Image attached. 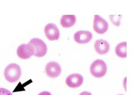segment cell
Segmentation results:
<instances>
[{
  "label": "cell",
  "mask_w": 134,
  "mask_h": 95,
  "mask_svg": "<svg viewBox=\"0 0 134 95\" xmlns=\"http://www.w3.org/2000/svg\"><path fill=\"white\" fill-rule=\"evenodd\" d=\"M6 80L10 83H15L21 76V69L17 64H11L5 69L4 72Z\"/></svg>",
  "instance_id": "1"
},
{
  "label": "cell",
  "mask_w": 134,
  "mask_h": 95,
  "mask_svg": "<svg viewBox=\"0 0 134 95\" xmlns=\"http://www.w3.org/2000/svg\"><path fill=\"white\" fill-rule=\"evenodd\" d=\"M107 65L105 62L101 59H97L93 62L90 66V72L96 78H101L106 75Z\"/></svg>",
  "instance_id": "2"
},
{
  "label": "cell",
  "mask_w": 134,
  "mask_h": 95,
  "mask_svg": "<svg viewBox=\"0 0 134 95\" xmlns=\"http://www.w3.org/2000/svg\"><path fill=\"white\" fill-rule=\"evenodd\" d=\"M29 44H31L35 49L34 56L37 58H42L47 53V46L46 43L42 40L38 38H32L29 41Z\"/></svg>",
  "instance_id": "3"
},
{
  "label": "cell",
  "mask_w": 134,
  "mask_h": 95,
  "mask_svg": "<svg viewBox=\"0 0 134 95\" xmlns=\"http://www.w3.org/2000/svg\"><path fill=\"white\" fill-rule=\"evenodd\" d=\"M35 53L33 46L29 44H22L18 48L17 54L22 59H27L30 58Z\"/></svg>",
  "instance_id": "4"
},
{
  "label": "cell",
  "mask_w": 134,
  "mask_h": 95,
  "mask_svg": "<svg viewBox=\"0 0 134 95\" xmlns=\"http://www.w3.org/2000/svg\"><path fill=\"white\" fill-rule=\"evenodd\" d=\"M108 23L99 15H95L94 18L93 29L99 34H104L108 30Z\"/></svg>",
  "instance_id": "5"
},
{
  "label": "cell",
  "mask_w": 134,
  "mask_h": 95,
  "mask_svg": "<svg viewBox=\"0 0 134 95\" xmlns=\"http://www.w3.org/2000/svg\"><path fill=\"white\" fill-rule=\"evenodd\" d=\"M46 37L49 40H58L60 37V32L57 25L54 24H48L44 27Z\"/></svg>",
  "instance_id": "6"
},
{
  "label": "cell",
  "mask_w": 134,
  "mask_h": 95,
  "mask_svg": "<svg viewBox=\"0 0 134 95\" xmlns=\"http://www.w3.org/2000/svg\"><path fill=\"white\" fill-rule=\"evenodd\" d=\"M46 75L50 78H57L61 74L62 69L60 65L54 61H51L45 67Z\"/></svg>",
  "instance_id": "7"
},
{
  "label": "cell",
  "mask_w": 134,
  "mask_h": 95,
  "mask_svg": "<svg viewBox=\"0 0 134 95\" xmlns=\"http://www.w3.org/2000/svg\"><path fill=\"white\" fill-rule=\"evenodd\" d=\"M83 82V77L79 74H73L66 79V83L69 87L75 88L80 87Z\"/></svg>",
  "instance_id": "8"
},
{
  "label": "cell",
  "mask_w": 134,
  "mask_h": 95,
  "mask_svg": "<svg viewBox=\"0 0 134 95\" xmlns=\"http://www.w3.org/2000/svg\"><path fill=\"white\" fill-rule=\"evenodd\" d=\"M93 35L88 31H79L75 33L74 36V40L76 43L79 44H86L92 40Z\"/></svg>",
  "instance_id": "9"
},
{
  "label": "cell",
  "mask_w": 134,
  "mask_h": 95,
  "mask_svg": "<svg viewBox=\"0 0 134 95\" xmlns=\"http://www.w3.org/2000/svg\"><path fill=\"white\" fill-rule=\"evenodd\" d=\"M94 48L98 54L103 55L109 52L110 46L108 41L101 39L95 41Z\"/></svg>",
  "instance_id": "10"
},
{
  "label": "cell",
  "mask_w": 134,
  "mask_h": 95,
  "mask_svg": "<svg viewBox=\"0 0 134 95\" xmlns=\"http://www.w3.org/2000/svg\"><path fill=\"white\" fill-rule=\"evenodd\" d=\"M76 17L74 15H63L61 19V25L64 28H70L74 25Z\"/></svg>",
  "instance_id": "11"
},
{
  "label": "cell",
  "mask_w": 134,
  "mask_h": 95,
  "mask_svg": "<svg viewBox=\"0 0 134 95\" xmlns=\"http://www.w3.org/2000/svg\"><path fill=\"white\" fill-rule=\"evenodd\" d=\"M115 52L117 56L121 58H127V42H122L116 46Z\"/></svg>",
  "instance_id": "12"
},
{
  "label": "cell",
  "mask_w": 134,
  "mask_h": 95,
  "mask_svg": "<svg viewBox=\"0 0 134 95\" xmlns=\"http://www.w3.org/2000/svg\"><path fill=\"white\" fill-rule=\"evenodd\" d=\"M110 20L113 24H114L117 27H119L120 25V22H121V19L122 15H110Z\"/></svg>",
  "instance_id": "13"
},
{
  "label": "cell",
  "mask_w": 134,
  "mask_h": 95,
  "mask_svg": "<svg viewBox=\"0 0 134 95\" xmlns=\"http://www.w3.org/2000/svg\"><path fill=\"white\" fill-rule=\"evenodd\" d=\"M0 95H13V94L8 90L0 88Z\"/></svg>",
  "instance_id": "14"
},
{
  "label": "cell",
  "mask_w": 134,
  "mask_h": 95,
  "mask_svg": "<svg viewBox=\"0 0 134 95\" xmlns=\"http://www.w3.org/2000/svg\"><path fill=\"white\" fill-rule=\"evenodd\" d=\"M38 95H52L50 93L48 92V91H43V92L40 93Z\"/></svg>",
  "instance_id": "15"
},
{
  "label": "cell",
  "mask_w": 134,
  "mask_h": 95,
  "mask_svg": "<svg viewBox=\"0 0 134 95\" xmlns=\"http://www.w3.org/2000/svg\"><path fill=\"white\" fill-rule=\"evenodd\" d=\"M79 95H92V93L90 92H88V91H83Z\"/></svg>",
  "instance_id": "16"
},
{
  "label": "cell",
  "mask_w": 134,
  "mask_h": 95,
  "mask_svg": "<svg viewBox=\"0 0 134 95\" xmlns=\"http://www.w3.org/2000/svg\"><path fill=\"white\" fill-rule=\"evenodd\" d=\"M118 95H123V94H118Z\"/></svg>",
  "instance_id": "17"
}]
</instances>
